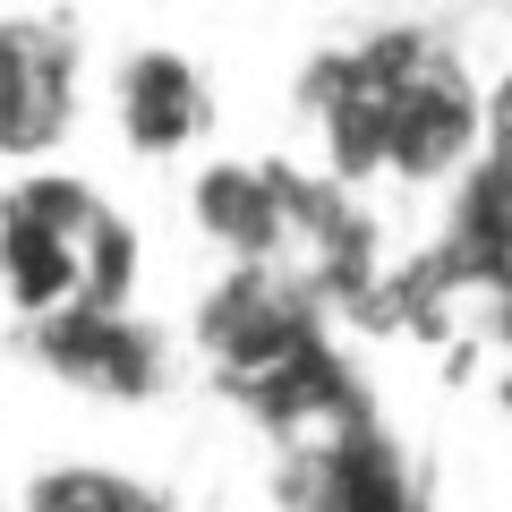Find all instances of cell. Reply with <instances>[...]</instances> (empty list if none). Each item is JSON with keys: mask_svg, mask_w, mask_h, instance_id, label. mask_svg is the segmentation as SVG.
<instances>
[{"mask_svg": "<svg viewBox=\"0 0 512 512\" xmlns=\"http://www.w3.org/2000/svg\"><path fill=\"white\" fill-rule=\"evenodd\" d=\"M495 146V94L470 77L453 43L410 26L402 69H393V128H384V180L444 188Z\"/></svg>", "mask_w": 512, "mask_h": 512, "instance_id": "obj_1", "label": "cell"}, {"mask_svg": "<svg viewBox=\"0 0 512 512\" xmlns=\"http://www.w3.org/2000/svg\"><path fill=\"white\" fill-rule=\"evenodd\" d=\"M197 342L239 393H256L265 376H282L291 359H308V350L325 342L316 291L291 265H231V274L197 299Z\"/></svg>", "mask_w": 512, "mask_h": 512, "instance_id": "obj_2", "label": "cell"}, {"mask_svg": "<svg viewBox=\"0 0 512 512\" xmlns=\"http://www.w3.org/2000/svg\"><path fill=\"white\" fill-rule=\"evenodd\" d=\"M410 26H384L367 43H333L299 69V111L316 128V154L342 188L384 180V128H393V69H402Z\"/></svg>", "mask_w": 512, "mask_h": 512, "instance_id": "obj_3", "label": "cell"}, {"mask_svg": "<svg viewBox=\"0 0 512 512\" xmlns=\"http://www.w3.org/2000/svg\"><path fill=\"white\" fill-rule=\"evenodd\" d=\"M86 111V52L60 18H0V154L43 163L77 137Z\"/></svg>", "mask_w": 512, "mask_h": 512, "instance_id": "obj_4", "label": "cell"}, {"mask_svg": "<svg viewBox=\"0 0 512 512\" xmlns=\"http://www.w3.org/2000/svg\"><path fill=\"white\" fill-rule=\"evenodd\" d=\"M26 325H35V359L52 367L60 384H77V393H103V402H146V393H163V376H171L163 333H154L146 316H128V308L69 299V308L26 316Z\"/></svg>", "mask_w": 512, "mask_h": 512, "instance_id": "obj_5", "label": "cell"}, {"mask_svg": "<svg viewBox=\"0 0 512 512\" xmlns=\"http://www.w3.org/2000/svg\"><path fill=\"white\" fill-rule=\"evenodd\" d=\"M111 128H120L128 154H146V163H171V154H188L205 137V120H214V86L197 77V60L171 52V43H128L120 60H111Z\"/></svg>", "mask_w": 512, "mask_h": 512, "instance_id": "obj_6", "label": "cell"}, {"mask_svg": "<svg viewBox=\"0 0 512 512\" xmlns=\"http://www.w3.org/2000/svg\"><path fill=\"white\" fill-rule=\"evenodd\" d=\"M291 205L299 171L291 163H205L188 180V214L231 265H291Z\"/></svg>", "mask_w": 512, "mask_h": 512, "instance_id": "obj_7", "label": "cell"}, {"mask_svg": "<svg viewBox=\"0 0 512 512\" xmlns=\"http://www.w3.org/2000/svg\"><path fill=\"white\" fill-rule=\"evenodd\" d=\"M137 274H146L137 222H128L120 205H94L86 231H77V299H94V308H128V299H137Z\"/></svg>", "mask_w": 512, "mask_h": 512, "instance_id": "obj_8", "label": "cell"}, {"mask_svg": "<svg viewBox=\"0 0 512 512\" xmlns=\"http://www.w3.org/2000/svg\"><path fill=\"white\" fill-rule=\"evenodd\" d=\"M18 512H163V504L120 470H43L18 495Z\"/></svg>", "mask_w": 512, "mask_h": 512, "instance_id": "obj_9", "label": "cell"}]
</instances>
